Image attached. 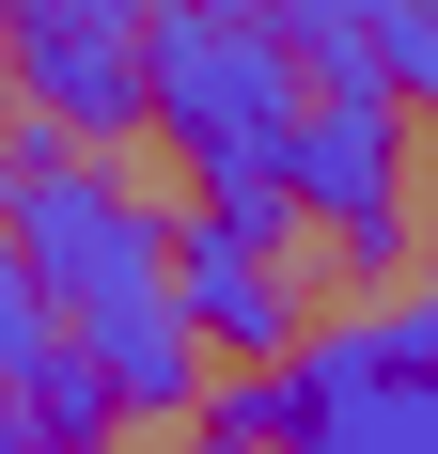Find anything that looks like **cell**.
I'll return each mask as SVG.
<instances>
[{"instance_id": "5b68a950", "label": "cell", "mask_w": 438, "mask_h": 454, "mask_svg": "<svg viewBox=\"0 0 438 454\" xmlns=\"http://www.w3.org/2000/svg\"><path fill=\"white\" fill-rule=\"evenodd\" d=\"M266 188H282L298 220H329L345 251H392V235H407V110L360 94V79H298Z\"/></svg>"}, {"instance_id": "277c9868", "label": "cell", "mask_w": 438, "mask_h": 454, "mask_svg": "<svg viewBox=\"0 0 438 454\" xmlns=\"http://www.w3.org/2000/svg\"><path fill=\"white\" fill-rule=\"evenodd\" d=\"M298 204L282 188H188V235H173V298L219 361H282L298 345Z\"/></svg>"}, {"instance_id": "6da1fadb", "label": "cell", "mask_w": 438, "mask_h": 454, "mask_svg": "<svg viewBox=\"0 0 438 454\" xmlns=\"http://www.w3.org/2000/svg\"><path fill=\"white\" fill-rule=\"evenodd\" d=\"M0 220H16V251H32L47 329L110 376L126 423L204 408V329H188V298H173V220H157L110 157H79L63 126H32L16 157H0Z\"/></svg>"}, {"instance_id": "7a4b0ae2", "label": "cell", "mask_w": 438, "mask_h": 454, "mask_svg": "<svg viewBox=\"0 0 438 454\" xmlns=\"http://www.w3.org/2000/svg\"><path fill=\"white\" fill-rule=\"evenodd\" d=\"M219 423L266 454H438V298L407 314H360L329 345H282L251 361V392H219Z\"/></svg>"}, {"instance_id": "3957f363", "label": "cell", "mask_w": 438, "mask_h": 454, "mask_svg": "<svg viewBox=\"0 0 438 454\" xmlns=\"http://www.w3.org/2000/svg\"><path fill=\"white\" fill-rule=\"evenodd\" d=\"M298 110V47L266 0H141V126L188 157V188H266Z\"/></svg>"}, {"instance_id": "52a82bcc", "label": "cell", "mask_w": 438, "mask_h": 454, "mask_svg": "<svg viewBox=\"0 0 438 454\" xmlns=\"http://www.w3.org/2000/svg\"><path fill=\"white\" fill-rule=\"evenodd\" d=\"M360 94L438 110V0H360Z\"/></svg>"}, {"instance_id": "30bf717a", "label": "cell", "mask_w": 438, "mask_h": 454, "mask_svg": "<svg viewBox=\"0 0 438 454\" xmlns=\"http://www.w3.org/2000/svg\"><path fill=\"white\" fill-rule=\"evenodd\" d=\"M0 32H16V16H0ZM0 110H16V47H0Z\"/></svg>"}, {"instance_id": "8fae6325", "label": "cell", "mask_w": 438, "mask_h": 454, "mask_svg": "<svg viewBox=\"0 0 438 454\" xmlns=\"http://www.w3.org/2000/svg\"><path fill=\"white\" fill-rule=\"evenodd\" d=\"M423 298H438V282H423Z\"/></svg>"}, {"instance_id": "ba28073f", "label": "cell", "mask_w": 438, "mask_h": 454, "mask_svg": "<svg viewBox=\"0 0 438 454\" xmlns=\"http://www.w3.org/2000/svg\"><path fill=\"white\" fill-rule=\"evenodd\" d=\"M0 454H79L63 423H47V392H32V376H0Z\"/></svg>"}, {"instance_id": "8992f818", "label": "cell", "mask_w": 438, "mask_h": 454, "mask_svg": "<svg viewBox=\"0 0 438 454\" xmlns=\"http://www.w3.org/2000/svg\"><path fill=\"white\" fill-rule=\"evenodd\" d=\"M16 16V110L63 141H126L141 126V0H0Z\"/></svg>"}, {"instance_id": "9c48e42d", "label": "cell", "mask_w": 438, "mask_h": 454, "mask_svg": "<svg viewBox=\"0 0 438 454\" xmlns=\"http://www.w3.org/2000/svg\"><path fill=\"white\" fill-rule=\"evenodd\" d=\"M188 454H266V439H235V423H204V439H188Z\"/></svg>"}]
</instances>
